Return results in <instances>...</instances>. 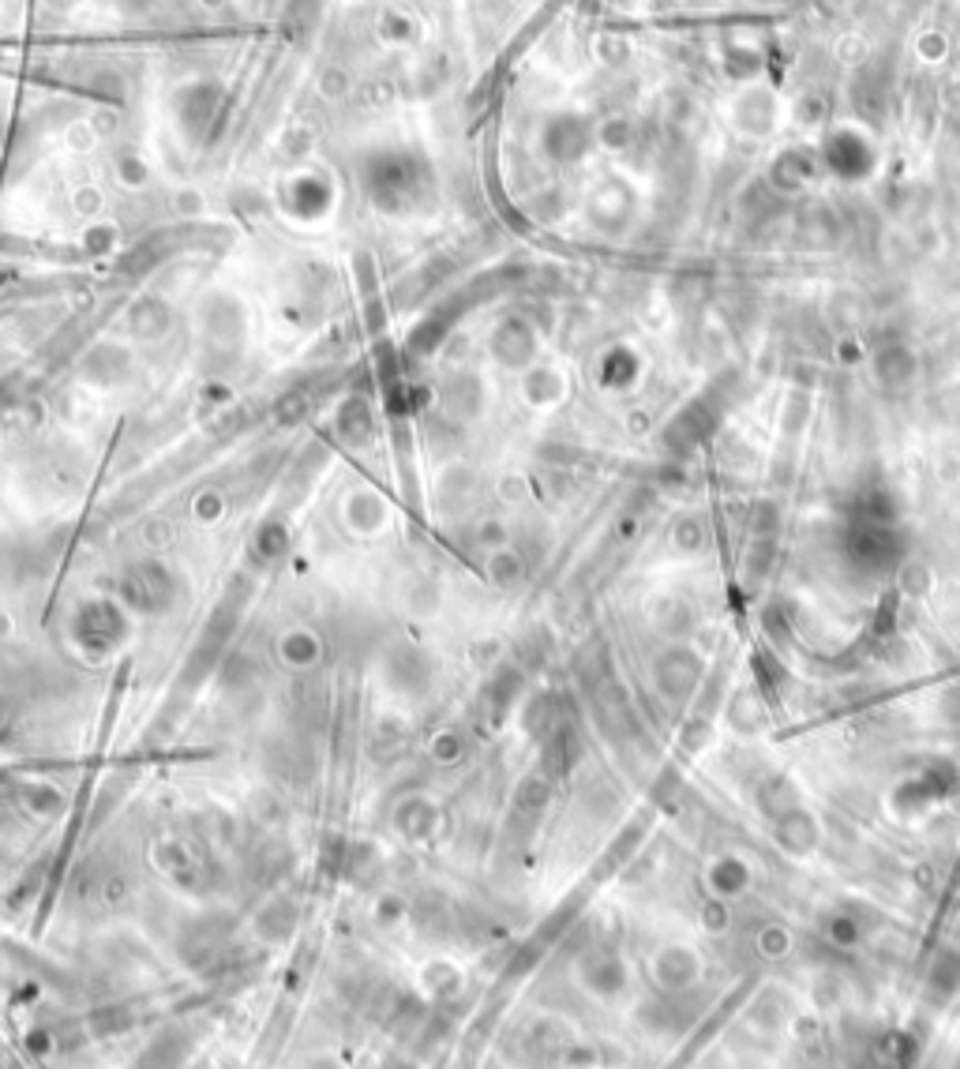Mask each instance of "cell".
<instances>
[{
  "label": "cell",
  "mask_w": 960,
  "mask_h": 1069,
  "mask_svg": "<svg viewBox=\"0 0 960 1069\" xmlns=\"http://www.w3.org/2000/svg\"><path fill=\"white\" fill-rule=\"evenodd\" d=\"M818 837H821L818 818L799 804L780 810V815L774 818V840L788 856H810L818 848Z\"/></svg>",
  "instance_id": "cell-1"
},
{
  "label": "cell",
  "mask_w": 960,
  "mask_h": 1069,
  "mask_svg": "<svg viewBox=\"0 0 960 1069\" xmlns=\"http://www.w3.org/2000/svg\"><path fill=\"white\" fill-rule=\"evenodd\" d=\"M653 972L665 991H687L701 972V961L690 946H665L653 961Z\"/></svg>",
  "instance_id": "cell-2"
},
{
  "label": "cell",
  "mask_w": 960,
  "mask_h": 1069,
  "mask_svg": "<svg viewBox=\"0 0 960 1069\" xmlns=\"http://www.w3.org/2000/svg\"><path fill=\"white\" fill-rule=\"evenodd\" d=\"M706 883H709L713 897H717V900H728V897L747 894V886H750V867H747V859H739V856H720V859H713V864H709V875H706Z\"/></svg>",
  "instance_id": "cell-3"
},
{
  "label": "cell",
  "mask_w": 960,
  "mask_h": 1069,
  "mask_svg": "<svg viewBox=\"0 0 960 1069\" xmlns=\"http://www.w3.org/2000/svg\"><path fill=\"white\" fill-rule=\"evenodd\" d=\"M953 1069H960V1058H957V1066H953Z\"/></svg>",
  "instance_id": "cell-4"
}]
</instances>
